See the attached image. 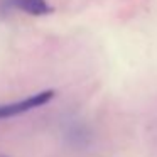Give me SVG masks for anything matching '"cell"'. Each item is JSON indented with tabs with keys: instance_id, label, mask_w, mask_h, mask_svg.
Returning <instances> with one entry per match:
<instances>
[{
	"instance_id": "obj_2",
	"label": "cell",
	"mask_w": 157,
	"mask_h": 157,
	"mask_svg": "<svg viewBox=\"0 0 157 157\" xmlns=\"http://www.w3.org/2000/svg\"><path fill=\"white\" fill-rule=\"evenodd\" d=\"M0 7L5 10H21L32 17H44L52 12L48 0H2Z\"/></svg>"
},
{
	"instance_id": "obj_1",
	"label": "cell",
	"mask_w": 157,
	"mask_h": 157,
	"mask_svg": "<svg viewBox=\"0 0 157 157\" xmlns=\"http://www.w3.org/2000/svg\"><path fill=\"white\" fill-rule=\"evenodd\" d=\"M52 98H54V91L52 90H46V91H39L36 95L27 96V98L17 100V101L7 103V105H0V120L24 115V113L31 112V110L39 108V106L49 103Z\"/></svg>"
}]
</instances>
